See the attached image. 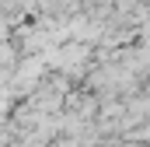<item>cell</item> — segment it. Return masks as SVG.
<instances>
[{"label":"cell","instance_id":"obj_1","mask_svg":"<svg viewBox=\"0 0 150 147\" xmlns=\"http://www.w3.org/2000/svg\"><path fill=\"white\" fill-rule=\"evenodd\" d=\"M14 63H18V49H14V42H11V39H0V67L14 70Z\"/></svg>","mask_w":150,"mask_h":147},{"label":"cell","instance_id":"obj_2","mask_svg":"<svg viewBox=\"0 0 150 147\" xmlns=\"http://www.w3.org/2000/svg\"><path fill=\"white\" fill-rule=\"evenodd\" d=\"M11 28H14V25H11V18H7V14H0V39H11Z\"/></svg>","mask_w":150,"mask_h":147}]
</instances>
